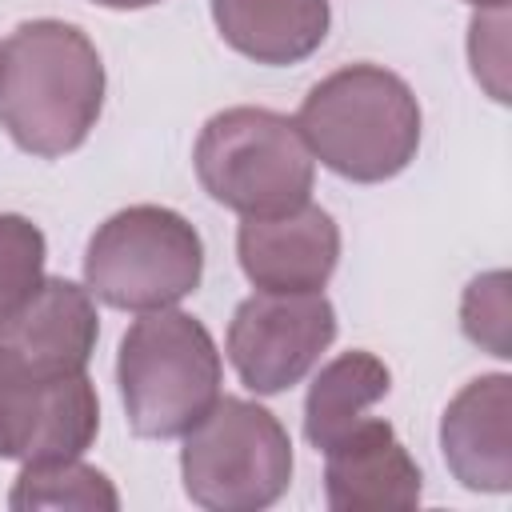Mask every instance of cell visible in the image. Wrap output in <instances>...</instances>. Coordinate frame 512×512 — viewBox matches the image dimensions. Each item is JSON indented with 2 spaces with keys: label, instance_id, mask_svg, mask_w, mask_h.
Wrapping results in <instances>:
<instances>
[{
  "label": "cell",
  "instance_id": "obj_7",
  "mask_svg": "<svg viewBox=\"0 0 512 512\" xmlns=\"http://www.w3.org/2000/svg\"><path fill=\"white\" fill-rule=\"evenodd\" d=\"M336 340V308L324 292L256 288L228 320V360L244 388L276 396L300 384Z\"/></svg>",
  "mask_w": 512,
  "mask_h": 512
},
{
  "label": "cell",
  "instance_id": "obj_11",
  "mask_svg": "<svg viewBox=\"0 0 512 512\" xmlns=\"http://www.w3.org/2000/svg\"><path fill=\"white\" fill-rule=\"evenodd\" d=\"M420 492L424 472L388 420L364 416L324 448V500L336 512L416 508Z\"/></svg>",
  "mask_w": 512,
  "mask_h": 512
},
{
  "label": "cell",
  "instance_id": "obj_8",
  "mask_svg": "<svg viewBox=\"0 0 512 512\" xmlns=\"http://www.w3.org/2000/svg\"><path fill=\"white\" fill-rule=\"evenodd\" d=\"M100 432V400L88 372L24 376L0 364V460L84 456Z\"/></svg>",
  "mask_w": 512,
  "mask_h": 512
},
{
  "label": "cell",
  "instance_id": "obj_18",
  "mask_svg": "<svg viewBox=\"0 0 512 512\" xmlns=\"http://www.w3.org/2000/svg\"><path fill=\"white\" fill-rule=\"evenodd\" d=\"M508 4L504 8H480L472 16L468 28V60H472V76L488 88L492 100H508Z\"/></svg>",
  "mask_w": 512,
  "mask_h": 512
},
{
  "label": "cell",
  "instance_id": "obj_3",
  "mask_svg": "<svg viewBox=\"0 0 512 512\" xmlns=\"http://www.w3.org/2000/svg\"><path fill=\"white\" fill-rule=\"evenodd\" d=\"M116 384L124 420L144 440H176L220 400L224 364L212 332L176 308L140 312L120 336Z\"/></svg>",
  "mask_w": 512,
  "mask_h": 512
},
{
  "label": "cell",
  "instance_id": "obj_20",
  "mask_svg": "<svg viewBox=\"0 0 512 512\" xmlns=\"http://www.w3.org/2000/svg\"><path fill=\"white\" fill-rule=\"evenodd\" d=\"M468 4H472V8H504L508 0H468Z\"/></svg>",
  "mask_w": 512,
  "mask_h": 512
},
{
  "label": "cell",
  "instance_id": "obj_10",
  "mask_svg": "<svg viewBox=\"0 0 512 512\" xmlns=\"http://www.w3.org/2000/svg\"><path fill=\"white\" fill-rule=\"evenodd\" d=\"M244 276L264 292H320L340 260V228L320 204L280 216H244L236 232Z\"/></svg>",
  "mask_w": 512,
  "mask_h": 512
},
{
  "label": "cell",
  "instance_id": "obj_14",
  "mask_svg": "<svg viewBox=\"0 0 512 512\" xmlns=\"http://www.w3.org/2000/svg\"><path fill=\"white\" fill-rule=\"evenodd\" d=\"M392 388V372L380 356L352 348L340 352L336 360H328L304 396V436L316 452L332 448L352 424L364 420V412L384 400Z\"/></svg>",
  "mask_w": 512,
  "mask_h": 512
},
{
  "label": "cell",
  "instance_id": "obj_15",
  "mask_svg": "<svg viewBox=\"0 0 512 512\" xmlns=\"http://www.w3.org/2000/svg\"><path fill=\"white\" fill-rule=\"evenodd\" d=\"M8 508L16 512H36V508H80V512H116L120 496L112 488V480L84 464L80 456L68 460H36L24 464L12 492H8Z\"/></svg>",
  "mask_w": 512,
  "mask_h": 512
},
{
  "label": "cell",
  "instance_id": "obj_9",
  "mask_svg": "<svg viewBox=\"0 0 512 512\" xmlns=\"http://www.w3.org/2000/svg\"><path fill=\"white\" fill-rule=\"evenodd\" d=\"M100 340L96 296L64 276H44L0 312V364L24 376L84 372Z\"/></svg>",
  "mask_w": 512,
  "mask_h": 512
},
{
  "label": "cell",
  "instance_id": "obj_1",
  "mask_svg": "<svg viewBox=\"0 0 512 512\" xmlns=\"http://www.w3.org/2000/svg\"><path fill=\"white\" fill-rule=\"evenodd\" d=\"M104 60L68 20H24L0 44V124L20 152L64 156L96 128Z\"/></svg>",
  "mask_w": 512,
  "mask_h": 512
},
{
  "label": "cell",
  "instance_id": "obj_13",
  "mask_svg": "<svg viewBox=\"0 0 512 512\" xmlns=\"http://www.w3.org/2000/svg\"><path fill=\"white\" fill-rule=\"evenodd\" d=\"M220 40L268 68L308 60L332 24L328 0H208Z\"/></svg>",
  "mask_w": 512,
  "mask_h": 512
},
{
  "label": "cell",
  "instance_id": "obj_19",
  "mask_svg": "<svg viewBox=\"0 0 512 512\" xmlns=\"http://www.w3.org/2000/svg\"><path fill=\"white\" fill-rule=\"evenodd\" d=\"M92 4H100V8H120V12H128V8H152V4H160V0H92Z\"/></svg>",
  "mask_w": 512,
  "mask_h": 512
},
{
  "label": "cell",
  "instance_id": "obj_16",
  "mask_svg": "<svg viewBox=\"0 0 512 512\" xmlns=\"http://www.w3.org/2000/svg\"><path fill=\"white\" fill-rule=\"evenodd\" d=\"M44 232L16 212H0V312L24 300L44 280Z\"/></svg>",
  "mask_w": 512,
  "mask_h": 512
},
{
  "label": "cell",
  "instance_id": "obj_17",
  "mask_svg": "<svg viewBox=\"0 0 512 512\" xmlns=\"http://www.w3.org/2000/svg\"><path fill=\"white\" fill-rule=\"evenodd\" d=\"M508 272H484L464 288L460 300V328L472 344H480L484 352L508 360Z\"/></svg>",
  "mask_w": 512,
  "mask_h": 512
},
{
  "label": "cell",
  "instance_id": "obj_5",
  "mask_svg": "<svg viewBox=\"0 0 512 512\" xmlns=\"http://www.w3.org/2000/svg\"><path fill=\"white\" fill-rule=\"evenodd\" d=\"M204 240L164 204H132L108 216L84 248V288L120 312L176 308L200 288Z\"/></svg>",
  "mask_w": 512,
  "mask_h": 512
},
{
  "label": "cell",
  "instance_id": "obj_4",
  "mask_svg": "<svg viewBox=\"0 0 512 512\" xmlns=\"http://www.w3.org/2000/svg\"><path fill=\"white\" fill-rule=\"evenodd\" d=\"M200 188L240 216H280L312 196L316 160L284 112L272 108H224L216 112L192 148Z\"/></svg>",
  "mask_w": 512,
  "mask_h": 512
},
{
  "label": "cell",
  "instance_id": "obj_12",
  "mask_svg": "<svg viewBox=\"0 0 512 512\" xmlns=\"http://www.w3.org/2000/svg\"><path fill=\"white\" fill-rule=\"evenodd\" d=\"M440 452L468 492L512 488V376L468 380L440 416Z\"/></svg>",
  "mask_w": 512,
  "mask_h": 512
},
{
  "label": "cell",
  "instance_id": "obj_2",
  "mask_svg": "<svg viewBox=\"0 0 512 512\" xmlns=\"http://www.w3.org/2000/svg\"><path fill=\"white\" fill-rule=\"evenodd\" d=\"M296 128L328 172L352 184H380L416 160L420 104L396 72L348 64L308 88Z\"/></svg>",
  "mask_w": 512,
  "mask_h": 512
},
{
  "label": "cell",
  "instance_id": "obj_6",
  "mask_svg": "<svg viewBox=\"0 0 512 512\" xmlns=\"http://www.w3.org/2000/svg\"><path fill=\"white\" fill-rule=\"evenodd\" d=\"M180 476L196 508L260 512L292 484V440L264 404L220 396L184 432Z\"/></svg>",
  "mask_w": 512,
  "mask_h": 512
}]
</instances>
